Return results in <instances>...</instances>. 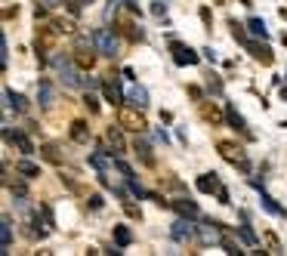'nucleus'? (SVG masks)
Listing matches in <instances>:
<instances>
[{
    "mask_svg": "<svg viewBox=\"0 0 287 256\" xmlns=\"http://www.w3.org/2000/svg\"><path fill=\"white\" fill-rule=\"evenodd\" d=\"M142 108H130V105H117V124L124 127V130H133V133H145L148 130V121L139 115Z\"/></svg>",
    "mask_w": 287,
    "mask_h": 256,
    "instance_id": "f257e3e1",
    "label": "nucleus"
},
{
    "mask_svg": "<svg viewBox=\"0 0 287 256\" xmlns=\"http://www.w3.org/2000/svg\"><path fill=\"white\" fill-rule=\"evenodd\" d=\"M56 34H59V28H56V25H44V28H37L34 53H37V62H40V65H47V53L56 47Z\"/></svg>",
    "mask_w": 287,
    "mask_h": 256,
    "instance_id": "f03ea898",
    "label": "nucleus"
},
{
    "mask_svg": "<svg viewBox=\"0 0 287 256\" xmlns=\"http://www.w3.org/2000/svg\"><path fill=\"white\" fill-rule=\"evenodd\" d=\"M96 44H93V38L87 41V38H77V47H74V65L80 68V71H93V65H96Z\"/></svg>",
    "mask_w": 287,
    "mask_h": 256,
    "instance_id": "7ed1b4c3",
    "label": "nucleus"
},
{
    "mask_svg": "<svg viewBox=\"0 0 287 256\" xmlns=\"http://www.w3.org/2000/svg\"><path fill=\"white\" fill-rule=\"evenodd\" d=\"M216 152H219V158H222V161H229V164H235V167H241V170H250L247 155H244V149H241L238 142L219 139V142H216Z\"/></svg>",
    "mask_w": 287,
    "mask_h": 256,
    "instance_id": "20e7f679",
    "label": "nucleus"
},
{
    "mask_svg": "<svg viewBox=\"0 0 287 256\" xmlns=\"http://www.w3.org/2000/svg\"><path fill=\"white\" fill-rule=\"evenodd\" d=\"M53 68L59 71V81L65 84V87H84V78L74 71V65L65 59V56H53Z\"/></svg>",
    "mask_w": 287,
    "mask_h": 256,
    "instance_id": "39448f33",
    "label": "nucleus"
},
{
    "mask_svg": "<svg viewBox=\"0 0 287 256\" xmlns=\"http://www.w3.org/2000/svg\"><path fill=\"white\" fill-rule=\"evenodd\" d=\"M93 44H96L99 56H108V59L117 56V41H114V34H111L108 28H96V31H93Z\"/></svg>",
    "mask_w": 287,
    "mask_h": 256,
    "instance_id": "423d86ee",
    "label": "nucleus"
},
{
    "mask_svg": "<svg viewBox=\"0 0 287 256\" xmlns=\"http://www.w3.org/2000/svg\"><path fill=\"white\" fill-rule=\"evenodd\" d=\"M198 241H201L204 247L222 244V229H219V223H213V219H204V223L198 226Z\"/></svg>",
    "mask_w": 287,
    "mask_h": 256,
    "instance_id": "0eeeda50",
    "label": "nucleus"
},
{
    "mask_svg": "<svg viewBox=\"0 0 287 256\" xmlns=\"http://www.w3.org/2000/svg\"><path fill=\"white\" fill-rule=\"evenodd\" d=\"M195 232H198V226H192V219H185V216H179L176 223L170 226V238H173L176 244H188V241H195Z\"/></svg>",
    "mask_w": 287,
    "mask_h": 256,
    "instance_id": "6e6552de",
    "label": "nucleus"
},
{
    "mask_svg": "<svg viewBox=\"0 0 287 256\" xmlns=\"http://www.w3.org/2000/svg\"><path fill=\"white\" fill-rule=\"evenodd\" d=\"M124 127H108V133H105V142L108 145H102V152H108V155H124L127 152V142H124V133H120Z\"/></svg>",
    "mask_w": 287,
    "mask_h": 256,
    "instance_id": "1a4fd4ad",
    "label": "nucleus"
},
{
    "mask_svg": "<svg viewBox=\"0 0 287 256\" xmlns=\"http://www.w3.org/2000/svg\"><path fill=\"white\" fill-rule=\"evenodd\" d=\"M170 50H173V62H176L179 68H185V65H198V62H201V56H198L192 47L179 44V41H173V44H170Z\"/></svg>",
    "mask_w": 287,
    "mask_h": 256,
    "instance_id": "9d476101",
    "label": "nucleus"
},
{
    "mask_svg": "<svg viewBox=\"0 0 287 256\" xmlns=\"http://www.w3.org/2000/svg\"><path fill=\"white\" fill-rule=\"evenodd\" d=\"M244 50H247L257 62H263V65H272V62H275V53H272L266 44H260V41H247V44H244Z\"/></svg>",
    "mask_w": 287,
    "mask_h": 256,
    "instance_id": "9b49d317",
    "label": "nucleus"
},
{
    "mask_svg": "<svg viewBox=\"0 0 287 256\" xmlns=\"http://www.w3.org/2000/svg\"><path fill=\"white\" fill-rule=\"evenodd\" d=\"M4 136H7V142H10V145H16V149H19L22 155H34V145H31V139H28L25 133H13V130L4 124Z\"/></svg>",
    "mask_w": 287,
    "mask_h": 256,
    "instance_id": "f8f14e48",
    "label": "nucleus"
},
{
    "mask_svg": "<svg viewBox=\"0 0 287 256\" xmlns=\"http://www.w3.org/2000/svg\"><path fill=\"white\" fill-rule=\"evenodd\" d=\"M170 207L185 219H201V207L195 201H188V198H176V201H170Z\"/></svg>",
    "mask_w": 287,
    "mask_h": 256,
    "instance_id": "ddd939ff",
    "label": "nucleus"
},
{
    "mask_svg": "<svg viewBox=\"0 0 287 256\" xmlns=\"http://www.w3.org/2000/svg\"><path fill=\"white\" fill-rule=\"evenodd\" d=\"M114 78H117V75H105V81H102V93H105V99H108L111 105H120V102H124V93H120V87H117Z\"/></svg>",
    "mask_w": 287,
    "mask_h": 256,
    "instance_id": "4468645a",
    "label": "nucleus"
},
{
    "mask_svg": "<svg viewBox=\"0 0 287 256\" xmlns=\"http://www.w3.org/2000/svg\"><path fill=\"white\" fill-rule=\"evenodd\" d=\"M250 186H253V189H257V192H260V204H263V210H269V213H272V216H287V213H284V210H281V207H278V204H275V198H272V195H266V192H263V186H260V182H257V179H250Z\"/></svg>",
    "mask_w": 287,
    "mask_h": 256,
    "instance_id": "2eb2a0df",
    "label": "nucleus"
},
{
    "mask_svg": "<svg viewBox=\"0 0 287 256\" xmlns=\"http://www.w3.org/2000/svg\"><path fill=\"white\" fill-rule=\"evenodd\" d=\"M10 247H13V219L4 216L0 219V253H10Z\"/></svg>",
    "mask_w": 287,
    "mask_h": 256,
    "instance_id": "dca6fc26",
    "label": "nucleus"
},
{
    "mask_svg": "<svg viewBox=\"0 0 287 256\" xmlns=\"http://www.w3.org/2000/svg\"><path fill=\"white\" fill-rule=\"evenodd\" d=\"M198 192H204V195H213V192H219L222 186H219V179H216V173H204V176H198Z\"/></svg>",
    "mask_w": 287,
    "mask_h": 256,
    "instance_id": "f3484780",
    "label": "nucleus"
},
{
    "mask_svg": "<svg viewBox=\"0 0 287 256\" xmlns=\"http://www.w3.org/2000/svg\"><path fill=\"white\" fill-rule=\"evenodd\" d=\"M4 99H7V112H10V108H16L19 115L28 112V99H25L22 93H16V90H4Z\"/></svg>",
    "mask_w": 287,
    "mask_h": 256,
    "instance_id": "a211bd4d",
    "label": "nucleus"
},
{
    "mask_svg": "<svg viewBox=\"0 0 287 256\" xmlns=\"http://www.w3.org/2000/svg\"><path fill=\"white\" fill-rule=\"evenodd\" d=\"M53 99H56L53 84H50V81H40V84H37V102H40V108H50Z\"/></svg>",
    "mask_w": 287,
    "mask_h": 256,
    "instance_id": "6ab92c4d",
    "label": "nucleus"
},
{
    "mask_svg": "<svg viewBox=\"0 0 287 256\" xmlns=\"http://www.w3.org/2000/svg\"><path fill=\"white\" fill-rule=\"evenodd\" d=\"M127 99H130L136 108H148V90H145V87H139V84H133V87H130Z\"/></svg>",
    "mask_w": 287,
    "mask_h": 256,
    "instance_id": "aec40b11",
    "label": "nucleus"
},
{
    "mask_svg": "<svg viewBox=\"0 0 287 256\" xmlns=\"http://www.w3.org/2000/svg\"><path fill=\"white\" fill-rule=\"evenodd\" d=\"M71 139L80 142V145H87L90 142V127L84 121H71Z\"/></svg>",
    "mask_w": 287,
    "mask_h": 256,
    "instance_id": "412c9836",
    "label": "nucleus"
},
{
    "mask_svg": "<svg viewBox=\"0 0 287 256\" xmlns=\"http://www.w3.org/2000/svg\"><path fill=\"white\" fill-rule=\"evenodd\" d=\"M201 118L207 121V124H219V121H222L219 108H216V105H210V102H204V99H201Z\"/></svg>",
    "mask_w": 287,
    "mask_h": 256,
    "instance_id": "4be33fe9",
    "label": "nucleus"
},
{
    "mask_svg": "<svg viewBox=\"0 0 287 256\" xmlns=\"http://www.w3.org/2000/svg\"><path fill=\"white\" fill-rule=\"evenodd\" d=\"M40 158H44V161H50L53 167H59V164H62V155H59V149H56V145H53V142H47V145H40Z\"/></svg>",
    "mask_w": 287,
    "mask_h": 256,
    "instance_id": "5701e85b",
    "label": "nucleus"
},
{
    "mask_svg": "<svg viewBox=\"0 0 287 256\" xmlns=\"http://www.w3.org/2000/svg\"><path fill=\"white\" fill-rule=\"evenodd\" d=\"M226 121L235 127V130H241V133H247V124H244V118L238 115V108L235 105H226Z\"/></svg>",
    "mask_w": 287,
    "mask_h": 256,
    "instance_id": "b1692460",
    "label": "nucleus"
},
{
    "mask_svg": "<svg viewBox=\"0 0 287 256\" xmlns=\"http://www.w3.org/2000/svg\"><path fill=\"white\" fill-rule=\"evenodd\" d=\"M114 244L117 247H130L133 244V232L127 226H114Z\"/></svg>",
    "mask_w": 287,
    "mask_h": 256,
    "instance_id": "393cba45",
    "label": "nucleus"
},
{
    "mask_svg": "<svg viewBox=\"0 0 287 256\" xmlns=\"http://www.w3.org/2000/svg\"><path fill=\"white\" fill-rule=\"evenodd\" d=\"M133 149H136V155L142 158V164H148V167L154 164V155H151V145H148V142H142V139H136V145H133Z\"/></svg>",
    "mask_w": 287,
    "mask_h": 256,
    "instance_id": "a878e982",
    "label": "nucleus"
},
{
    "mask_svg": "<svg viewBox=\"0 0 287 256\" xmlns=\"http://www.w3.org/2000/svg\"><path fill=\"white\" fill-rule=\"evenodd\" d=\"M16 173H22L25 179H34V176H40V167L34 161H19L16 164Z\"/></svg>",
    "mask_w": 287,
    "mask_h": 256,
    "instance_id": "bb28decb",
    "label": "nucleus"
},
{
    "mask_svg": "<svg viewBox=\"0 0 287 256\" xmlns=\"http://www.w3.org/2000/svg\"><path fill=\"white\" fill-rule=\"evenodd\" d=\"M247 28H250V34H253V38H263V41L269 38V28H266V22H263V19H257V16L247 22Z\"/></svg>",
    "mask_w": 287,
    "mask_h": 256,
    "instance_id": "cd10ccee",
    "label": "nucleus"
},
{
    "mask_svg": "<svg viewBox=\"0 0 287 256\" xmlns=\"http://www.w3.org/2000/svg\"><path fill=\"white\" fill-rule=\"evenodd\" d=\"M238 238H241L244 244H247V247H257V235H253L247 226H238Z\"/></svg>",
    "mask_w": 287,
    "mask_h": 256,
    "instance_id": "c85d7f7f",
    "label": "nucleus"
},
{
    "mask_svg": "<svg viewBox=\"0 0 287 256\" xmlns=\"http://www.w3.org/2000/svg\"><path fill=\"white\" fill-rule=\"evenodd\" d=\"M7 62H10V47H7V34H0V65L7 68Z\"/></svg>",
    "mask_w": 287,
    "mask_h": 256,
    "instance_id": "c756f323",
    "label": "nucleus"
},
{
    "mask_svg": "<svg viewBox=\"0 0 287 256\" xmlns=\"http://www.w3.org/2000/svg\"><path fill=\"white\" fill-rule=\"evenodd\" d=\"M84 105H87V108H90V115H99V99H96V96H93V90H90V93H87V96H84Z\"/></svg>",
    "mask_w": 287,
    "mask_h": 256,
    "instance_id": "7c9ffc66",
    "label": "nucleus"
},
{
    "mask_svg": "<svg viewBox=\"0 0 287 256\" xmlns=\"http://www.w3.org/2000/svg\"><path fill=\"white\" fill-rule=\"evenodd\" d=\"M232 38H235L238 44H247V41H250V38H247V34H244V28H241L238 22H232Z\"/></svg>",
    "mask_w": 287,
    "mask_h": 256,
    "instance_id": "2f4dec72",
    "label": "nucleus"
},
{
    "mask_svg": "<svg viewBox=\"0 0 287 256\" xmlns=\"http://www.w3.org/2000/svg\"><path fill=\"white\" fill-rule=\"evenodd\" d=\"M53 25L59 28V34H71V31H74V22H71V19H56Z\"/></svg>",
    "mask_w": 287,
    "mask_h": 256,
    "instance_id": "473e14b6",
    "label": "nucleus"
},
{
    "mask_svg": "<svg viewBox=\"0 0 287 256\" xmlns=\"http://www.w3.org/2000/svg\"><path fill=\"white\" fill-rule=\"evenodd\" d=\"M84 4H87V0H65L62 7H68V13H71V16H77V13H80V7H84Z\"/></svg>",
    "mask_w": 287,
    "mask_h": 256,
    "instance_id": "72a5a7b5",
    "label": "nucleus"
},
{
    "mask_svg": "<svg viewBox=\"0 0 287 256\" xmlns=\"http://www.w3.org/2000/svg\"><path fill=\"white\" fill-rule=\"evenodd\" d=\"M207 87H210V93H216V96H222V81L213 75V78H207Z\"/></svg>",
    "mask_w": 287,
    "mask_h": 256,
    "instance_id": "f704fd0d",
    "label": "nucleus"
},
{
    "mask_svg": "<svg viewBox=\"0 0 287 256\" xmlns=\"http://www.w3.org/2000/svg\"><path fill=\"white\" fill-rule=\"evenodd\" d=\"M222 250H226V253H232V256H238V253H244V250H241V247H238L235 241H229V238H222Z\"/></svg>",
    "mask_w": 287,
    "mask_h": 256,
    "instance_id": "c9c22d12",
    "label": "nucleus"
},
{
    "mask_svg": "<svg viewBox=\"0 0 287 256\" xmlns=\"http://www.w3.org/2000/svg\"><path fill=\"white\" fill-rule=\"evenodd\" d=\"M266 244L272 247V253H281V241H278V238H275L272 232H266Z\"/></svg>",
    "mask_w": 287,
    "mask_h": 256,
    "instance_id": "e433bc0d",
    "label": "nucleus"
},
{
    "mask_svg": "<svg viewBox=\"0 0 287 256\" xmlns=\"http://www.w3.org/2000/svg\"><path fill=\"white\" fill-rule=\"evenodd\" d=\"M102 204H105V201H102V195H90V201H87V207H90V210H102Z\"/></svg>",
    "mask_w": 287,
    "mask_h": 256,
    "instance_id": "4c0bfd02",
    "label": "nucleus"
},
{
    "mask_svg": "<svg viewBox=\"0 0 287 256\" xmlns=\"http://www.w3.org/2000/svg\"><path fill=\"white\" fill-rule=\"evenodd\" d=\"M124 210H127V216H133V219H142V213H139V207H136V204L124 201Z\"/></svg>",
    "mask_w": 287,
    "mask_h": 256,
    "instance_id": "58836bf2",
    "label": "nucleus"
},
{
    "mask_svg": "<svg viewBox=\"0 0 287 256\" xmlns=\"http://www.w3.org/2000/svg\"><path fill=\"white\" fill-rule=\"evenodd\" d=\"M151 13H154L157 19H164V16H167V7H164L161 0H157V4H151Z\"/></svg>",
    "mask_w": 287,
    "mask_h": 256,
    "instance_id": "ea45409f",
    "label": "nucleus"
},
{
    "mask_svg": "<svg viewBox=\"0 0 287 256\" xmlns=\"http://www.w3.org/2000/svg\"><path fill=\"white\" fill-rule=\"evenodd\" d=\"M84 87H87V90H96V87H102V84H99L96 78H84Z\"/></svg>",
    "mask_w": 287,
    "mask_h": 256,
    "instance_id": "a19ab883",
    "label": "nucleus"
},
{
    "mask_svg": "<svg viewBox=\"0 0 287 256\" xmlns=\"http://www.w3.org/2000/svg\"><path fill=\"white\" fill-rule=\"evenodd\" d=\"M210 19H213V16H210V10L204 7V10H201V22H204V25H210Z\"/></svg>",
    "mask_w": 287,
    "mask_h": 256,
    "instance_id": "79ce46f5",
    "label": "nucleus"
},
{
    "mask_svg": "<svg viewBox=\"0 0 287 256\" xmlns=\"http://www.w3.org/2000/svg\"><path fill=\"white\" fill-rule=\"evenodd\" d=\"M216 195H219V204H232V201H229V189H219Z\"/></svg>",
    "mask_w": 287,
    "mask_h": 256,
    "instance_id": "37998d69",
    "label": "nucleus"
},
{
    "mask_svg": "<svg viewBox=\"0 0 287 256\" xmlns=\"http://www.w3.org/2000/svg\"><path fill=\"white\" fill-rule=\"evenodd\" d=\"M37 4H44V7H62L65 0H37Z\"/></svg>",
    "mask_w": 287,
    "mask_h": 256,
    "instance_id": "c03bdc74",
    "label": "nucleus"
},
{
    "mask_svg": "<svg viewBox=\"0 0 287 256\" xmlns=\"http://www.w3.org/2000/svg\"><path fill=\"white\" fill-rule=\"evenodd\" d=\"M124 7H127L130 13H139V4H136V0H124Z\"/></svg>",
    "mask_w": 287,
    "mask_h": 256,
    "instance_id": "a18cd8bd",
    "label": "nucleus"
},
{
    "mask_svg": "<svg viewBox=\"0 0 287 256\" xmlns=\"http://www.w3.org/2000/svg\"><path fill=\"white\" fill-rule=\"evenodd\" d=\"M188 96H192V99H198V102H201V99H204V93H201V90H198V87H192V90H188Z\"/></svg>",
    "mask_w": 287,
    "mask_h": 256,
    "instance_id": "49530a36",
    "label": "nucleus"
},
{
    "mask_svg": "<svg viewBox=\"0 0 287 256\" xmlns=\"http://www.w3.org/2000/svg\"><path fill=\"white\" fill-rule=\"evenodd\" d=\"M154 139H157V142H164V145L170 142V139H167V133H164V130H157V133H154Z\"/></svg>",
    "mask_w": 287,
    "mask_h": 256,
    "instance_id": "de8ad7c7",
    "label": "nucleus"
},
{
    "mask_svg": "<svg viewBox=\"0 0 287 256\" xmlns=\"http://www.w3.org/2000/svg\"><path fill=\"white\" fill-rule=\"evenodd\" d=\"M7 19H13V16H19V7H7V13H4Z\"/></svg>",
    "mask_w": 287,
    "mask_h": 256,
    "instance_id": "09e8293b",
    "label": "nucleus"
},
{
    "mask_svg": "<svg viewBox=\"0 0 287 256\" xmlns=\"http://www.w3.org/2000/svg\"><path fill=\"white\" fill-rule=\"evenodd\" d=\"M281 99H284V102H287V87H281Z\"/></svg>",
    "mask_w": 287,
    "mask_h": 256,
    "instance_id": "8fccbe9b",
    "label": "nucleus"
},
{
    "mask_svg": "<svg viewBox=\"0 0 287 256\" xmlns=\"http://www.w3.org/2000/svg\"><path fill=\"white\" fill-rule=\"evenodd\" d=\"M281 19H287V10H281Z\"/></svg>",
    "mask_w": 287,
    "mask_h": 256,
    "instance_id": "3c124183",
    "label": "nucleus"
}]
</instances>
